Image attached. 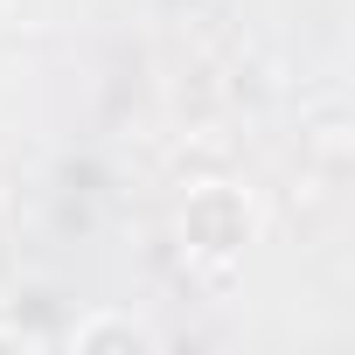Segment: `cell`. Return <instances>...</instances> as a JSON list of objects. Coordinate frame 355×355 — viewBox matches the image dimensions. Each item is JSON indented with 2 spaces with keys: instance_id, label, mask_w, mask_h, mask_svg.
Masks as SVG:
<instances>
[{
  "instance_id": "cell-1",
  "label": "cell",
  "mask_w": 355,
  "mask_h": 355,
  "mask_svg": "<svg viewBox=\"0 0 355 355\" xmlns=\"http://www.w3.org/2000/svg\"><path fill=\"white\" fill-rule=\"evenodd\" d=\"M112 341H119V348H153V334H146L139 320H119V313H112V320L77 327V348H112Z\"/></svg>"
}]
</instances>
